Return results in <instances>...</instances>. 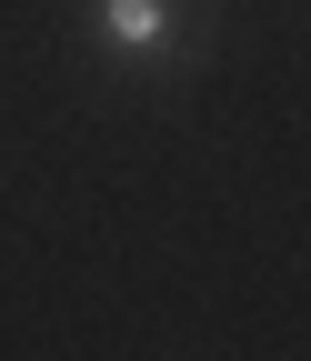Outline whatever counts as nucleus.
I'll return each mask as SVG.
<instances>
[{
	"instance_id": "nucleus-1",
	"label": "nucleus",
	"mask_w": 311,
	"mask_h": 361,
	"mask_svg": "<svg viewBox=\"0 0 311 361\" xmlns=\"http://www.w3.org/2000/svg\"><path fill=\"white\" fill-rule=\"evenodd\" d=\"M101 40H121V51H161L171 40V0H101Z\"/></svg>"
}]
</instances>
